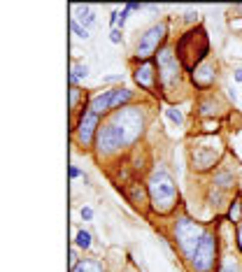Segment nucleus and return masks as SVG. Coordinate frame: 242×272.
Masks as SVG:
<instances>
[{"label":"nucleus","mask_w":242,"mask_h":272,"mask_svg":"<svg viewBox=\"0 0 242 272\" xmlns=\"http://www.w3.org/2000/svg\"><path fill=\"white\" fill-rule=\"evenodd\" d=\"M147 193H149L151 210L159 212V214H170L180 203L177 184H175L173 174L163 165L151 167L149 177H147Z\"/></svg>","instance_id":"1"},{"label":"nucleus","mask_w":242,"mask_h":272,"mask_svg":"<svg viewBox=\"0 0 242 272\" xmlns=\"http://www.w3.org/2000/svg\"><path fill=\"white\" fill-rule=\"evenodd\" d=\"M175 52H177V58L184 68L193 72V70L207 60V54H210V40H207V33H205L200 26L198 28L186 30L180 38V42L175 45Z\"/></svg>","instance_id":"2"},{"label":"nucleus","mask_w":242,"mask_h":272,"mask_svg":"<svg viewBox=\"0 0 242 272\" xmlns=\"http://www.w3.org/2000/svg\"><path fill=\"white\" fill-rule=\"evenodd\" d=\"M205 230H207V228L200 226L198 221H193L191 217H186V214H182V217L175 219V226H173L175 242H177V247H180V254L186 258V261L193 256V251H196L198 242H200V237L205 235Z\"/></svg>","instance_id":"3"},{"label":"nucleus","mask_w":242,"mask_h":272,"mask_svg":"<svg viewBox=\"0 0 242 272\" xmlns=\"http://www.w3.org/2000/svg\"><path fill=\"white\" fill-rule=\"evenodd\" d=\"M189 265L193 272H214V265H219V235L214 230H205L193 256L189 258Z\"/></svg>","instance_id":"4"},{"label":"nucleus","mask_w":242,"mask_h":272,"mask_svg":"<svg viewBox=\"0 0 242 272\" xmlns=\"http://www.w3.org/2000/svg\"><path fill=\"white\" fill-rule=\"evenodd\" d=\"M133 98H135V93L130 89H126V86H114V89L96 93V96L89 100V109L96 112L98 116H103V114H110V112H114V109L126 107Z\"/></svg>","instance_id":"5"},{"label":"nucleus","mask_w":242,"mask_h":272,"mask_svg":"<svg viewBox=\"0 0 242 272\" xmlns=\"http://www.w3.org/2000/svg\"><path fill=\"white\" fill-rule=\"evenodd\" d=\"M156 63H159L161 86H163V91L173 93L180 86V79H182V63L177 58V54L173 52V47H161L159 56H156Z\"/></svg>","instance_id":"6"},{"label":"nucleus","mask_w":242,"mask_h":272,"mask_svg":"<svg viewBox=\"0 0 242 272\" xmlns=\"http://www.w3.org/2000/svg\"><path fill=\"white\" fill-rule=\"evenodd\" d=\"M221 156V142L214 140H198L196 144H191L189 159H191V167L196 172H205L219 163Z\"/></svg>","instance_id":"7"},{"label":"nucleus","mask_w":242,"mask_h":272,"mask_svg":"<svg viewBox=\"0 0 242 272\" xmlns=\"http://www.w3.org/2000/svg\"><path fill=\"white\" fill-rule=\"evenodd\" d=\"M168 35V23L166 21H159V23H151L147 30L140 33V38L135 42V58L142 63V60H149L151 54L159 52L161 42L166 40Z\"/></svg>","instance_id":"8"},{"label":"nucleus","mask_w":242,"mask_h":272,"mask_svg":"<svg viewBox=\"0 0 242 272\" xmlns=\"http://www.w3.org/2000/svg\"><path fill=\"white\" fill-rule=\"evenodd\" d=\"M98 128H100V116L86 107V109L79 114V121H77V128H75L79 147H91V144H96Z\"/></svg>","instance_id":"9"},{"label":"nucleus","mask_w":242,"mask_h":272,"mask_svg":"<svg viewBox=\"0 0 242 272\" xmlns=\"http://www.w3.org/2000/svg\"><path fill=\"white\" fill-rule=\"evenodd\" d=\"M133 79L137 82V86L149 93H156V72H154V63L151 60H142L135 70H133Z\"/></svg>","instance_id":"10"},{"label":"nucleus","mask_w":242,"mask_h":272,"mask_svg":"<svg viewBox=\"0 0 242 272\" xmlns=\"http://www.w3.org/2000/svg\"><path fill=\"white\" fill-rule=\"evenodd\" d=\"M191 79L196 84V89H210L212 84L217 82V65L207 58L205 63H200V65L191 72Z\"/></svg>","instance_id":"11"},{"label":"nucleus","mask_w":242,"mask_h":272,"mask_svg":"<svg viewBox=\"0 0 242 272\" xmlns=\"http://www.w3.org/2000/svg\"><path fill=\"white\" fill-rule=\"evenodd\" d=\"M212 191H219V193H224V191L233 189L235 184V177L231 170H219V172H214V177H212Z\"/></svg>","instance_id":"12"},{"label":"nucleus","mask_w":242,"mask_h":272,"mask_svg":"<svg viewBox=\"0 0 242 272\" xmlns=\"http://www.w3.org/2000/svg\"><path fill=\"white\" fill-rule=\"evenodd\" d=\"M72 9H75L77 12V21H79V26H84V28L89 30L91 26H93V23H96V14H93V12H91V5H72Z\"/></svg>","instance_id":"13"},{"label":"nucleus","mask_w":242,"mask_h":272,"mask_svg":"<svg viewBox=\"0 0 242 272\" xmlns=\"http://www.w3.org/2000/svg\"><path fill=\"white\" fill-rule=\"evenodd\" d=\"M70 272H105V265L100 258H82Z\"/></svg>","instance_id":"14"},{"label":"nucleus","mask_w":242,"mask_h":272,"mask_svg":"<svg viewBox=\"0 0 242 272\" xmlns=\"http://www.w3.org/2000/svg\"><path fill=\"white\" fill-rule=\"evenodd\" d=\"M219 272H242V261L233 254H226L219 261Z\"/></svg>","instance_id":"15"},{"label":"nucleus","mask_w":242,"mask_h":272,"mask_svg":"<svg viewBox=\"0 0 242 272\" xmlns=\"http://www.w3.org/2000/svg\"><path fill=\"white\" fill-rule=\"evenodd\" d=\"M86 77H89V65L86 63H72L70 65V75H68L70 86H75L79 79H86Z\"/></svg>","instance_id":"16"},{"label":"nucleus","mask_w":242,"mask_h":272,"mask_svg":"<svg viewBox=\"0 0 242 272\" xmlns=\"http://www.w3.org/2000/svg\"><path fill=\"white\" fill-rule=\"evenodd\" d=\"M75 244L79 247V249H89V247H91V233H89V230L79 228V230L75 233Z\"/></svg>","instance_id":"17"},{"label":"nucleus","mask_w":242,"mask_h":272,"mask_svg":"<svg viewBox=\"0 0 242 272\" xmlns=\"http://www.w3.org/2000/svg\"><path fill=\"white\" fill-rule=\"evenodd\" d=\"M70 30H72V33H75V38H79V40L89 38V30L84 28V26H79V21H77L75 16H70Z\"/></svg>","instance_id":"18"},{"label":"nucleus","mask_w":242,"mask_h":272,"mask_svg":"<svg viewBox=\"0 0 242 272\" xmlns=\"http://www.w3.org/2000/svg\"><path fill=\"white\" fill-rule=\"evenodd\" d=\"M166 116L173 121L175 126H182V123H184V114H182V109H177V107H166Z\"/></svg>","instance_id":"19"},{"label":"nucleus","mask_w":242,"mask_h":272,"mask_svg":"<svg viewBox=\"0 0 242 272\" xmlns=\"http://www.w3.org/2000/svg\"><path fill=\"white\" fill-rule=\"evenodd\" d=\"M240 217H242V205H240V200H233V205H231V210H228V219L231 221H238L240 223Z\"/></svg>","instance_id":"20"},{"label":"nucleus","mask_w":242,"mask_h":272,"mask_svg":"<svg viewBox=\"0 0 242 272\" xmlns=\"http://www.w3.org/2000/svg\"><path fill=\"white\" fill-rule=\"evenodd\" d=\"M212 107H217V100H214V98L203 100V103H200V114H205V116H207V114H214Z\"/></svg>","instance_id":"21"},{"label":"nucleus","mask_w":242,"mask_h":272,"mask_svg":"<svg viewBox=\"0 0 242 272\" xmlns=\"http://www.w3.org/2000/svg\"><path fill=\"white\" fill-rule=\"evenodd\" d=\"M77 98H79V89H77V86H70V109H75Z\"/></svg>","instance_id":"22"},{"label":"nucleus","mask_w":242,"mask_h":272,"mask_svg":"<svg viewBox=\"0 0 242 272\" xmlns=\"http://www.w3.org/2000/svg\"><path fill=\"white\" fill-rule=\"evenodd\" d=\"M110 42H112V45H119V42H121V28H112V30H110Z\"/></svg>","instance_id":"23"},{"label":"nucleus","mask_w":242,"mask_h":272,"mask_svg":"<svg viewBox=\"0 0 242 272\" xmlns=\"http://www.w3.org/2000/svg\"><path fill=\"white\" fill-rule=\"evenodd\" d=\"M79 217H82L84 221H91L93 219V210H91V207H82V210H79Z\"/></svg>","instance_id":"24"},{"label":"nucleus","mask_w":242,"mask_h":272,"mask_svg":"<svg viewBox=\"0 0 242 272\" xmlns=\"http://www.w3.org/2000/svg\"><path fill=\"white\" fill-rule=\"evenodd\" d=\"M233 79L242 84V68H235V70H233Z\"/></svg>","instance_id":"25"},{"label":"nucleus","mask_w":242,"mask_h":272,"mask_svg":"<svg viewBox=\"0 0 242 272\" xmlns=\"http://www.w3.org/2000/svg\"><path fill=\"white\" fill-rule=\"evenodd\" d=\"M196 16H198L196 12H193V9H189V12H186V14H184V19H186V21L191 23V21H196Z\"/></svg>","instance_id":"26"},{"label":"nucleus","mask_w":242,"mask_h":272,"mask_svg":"<svg viewBox=\"0 0 242 272\" xmlns=\"http://www.w3.org/2000/svg\"><path fill=\"white\" fill-rule=\"evenodd\" d=\"M79 167H75V165H70V179H75V177H79Z\"/></svg>","instance_id":"27"},{"label":"nucleus","mask_w":242,"mask_h":272,"mask_svg":"<svg viewBox=\"0 0 242 272\" xmlns=\"http://www.w3.org/2000/svg\"><path fill=\"white\" fill-rule=\"evenodd\" d=\"M238 244H240V249H242V221H240V226H238Z\"/></svg>","instance_id":"28"},{"label":"nucleus","mask_w":242,"mask_h":272,"mask_svg":"<svg viewBox=\"0 0 242 272\" xmlns=\"http://www.w3.org/2000/svg\"><path fill=\"white\" fill-rule=\"evenodd\" d=\"M233 12H235V14H242V5H235Z\"/></svg>","instance_id":"29"}]
</instances>
